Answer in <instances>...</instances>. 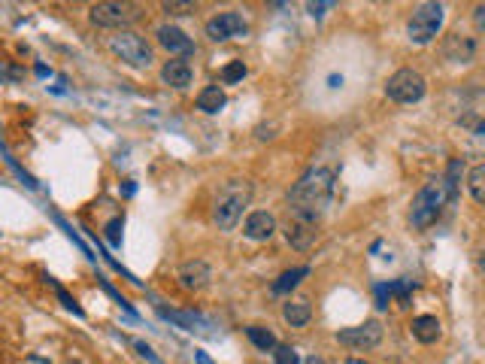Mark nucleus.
Masks as SVG:
<instances>
[{
    "label": "nucleus",
    "instance_id": "1",
    "mask_svg": "<svg viewBox=\"0 0 485 364\" xmlns=\"http://www.w3.org/2000/svg\"><path fill=\"white\" fill-rule=\"evenodd\" d=\"M331 195H334V170L312 167V170H307V173L295 182V188H291L288 213L319 219V215L325 213V207L331 203Z\"/></svg>",
    "mask_w": 485,
    "mask_h": 364
},
{
    "label": "nucleus",
    "instance_id": "2",
    "mask_svg": "<svg viewBox=\"0 0 485 364\" xmlns=\"http://www.w3.org/2000/svg\"><path fill=\"white\" fill-rule=\"evenodd\" d=\"M458 198V188L449 186V182L440 176V179H431L425 188H419V195L413 198V207H410V225L425 231V228H431L443 210L449 207Z\"/></svg>",
    "mask_w": 485,
    "mask_h": 364
},
{
    "label": "nucleus",
    "instance_id": "3",
    "mask_svg": "<svg viewBox=\"0 0 485 364\" xmlns=\"http://www.w3.org/2000/svg\"><path fill=\"white\" fill-rule=\"evenodd\" d=\"M249 200H252V182L249 179L234 176V179L224 182L216 195V203H212V219H216L219 231H234L236 222L243 219V210L249 207Z\"/></svg>",
    "mask_w": 485,
    "mask_h": 364
},
{
    "label": "nucleus",
    "instance_id": "4",
    "mask_svg": "<svg viewBox=\"0 0 485 364\" xmlns=\"http://www.w3.org/2000/svg\"><path fill=\"white\" fill-rule=\"evenodd\" d=\"M140 6L133 4V0H97L92 6V25L97 28H109V31H128L131 25H137L140 21Z\"/></svg>",
    "mask_w": 485,
    "mask_h": 364
},
{
    "label": "nucleus",
    "instance_id": "5",
    "mask_svg": "<svg viewBox=\"0 0 485 364\" xmlns=\"http://www.w3.org/2000/svg\"><path fill=\"white\" fill-rule=\"evenodd\" d=\"M443 18H446V9H443V4H440V0H427V4H422L413 13L410 25H407L410 40L415 46H427L440 33V28H443Z\"/></svg>",
    "mask_w": 485,
    "mask_h": 364
},
{
    "label": "nucleus",
    "instance_id": "6",
    "mask_svg": "<svg viewBox=\"0 0 485 364\" xmlns=\"http://www.w3.org/2000/svg\"><path fill=\"white\" fill-rule=\"evenodd\" d=\"M109 52L128 67H149L152 64V49L140 33L133 31H116L109 37Z\"/></svg>",
    "mask_w": 485,
    "mask_h": 364
},
{
    "label": "nucleus",
    "instance_id": "7",
    "mask_svg": "<svg viewBox=\"0 0 485 364\" xmlns=\"http://www.w3.org/2000/svg\"><path fill=\"white\" fill-rule=\"evenodd\" d=\"M427 91V82L419 70H410V67H403V70L391 73L388 82H386V95L394 100V104H415V100H422Z\"/></svg>",
    "mask_w": 485,
    "mask_h": 364
},
{
    "label": "nucleus",
    "instance_id": "8",
    "mask_svg": "<svg viewBox=\"0 0 485 364\" xmlns=\"http://www.w3.org/2000/svg\"><path fill=\"white\" fill-rule=\"evenodd\" d=\"M337 340H340L346 349H355V352L376 349L382 343V325L364 322V325H355V328H343V331H337Z\"/></svg>",
    "mask_w": 485,
    "mask_h": 364
},
{
    "label": "nucleus",
    "instance_id": "9",
    "mask_svg": "<svg viewBox=\"0 0 485 364\" xmlns=\"http://www.w3.org/2000/svg\"><path fill=\"white\" fill-rule=\"evenodd\" d=\"M319 237V219H310V215H295L288 213L285 222V240L295 249H310Z\"/></svg>",
    "mask_w": 485,
    "mask_h": 364
},
{
    "label": "nucleus",
    "instance_id": "10",
    "mask_svg": "<svg viewBox=\"0 0 485 364\" xmlns=\"http://www.w3.org/2000/svg\"><path fill=\"white\" fill-rule=\"evenodd\" d=\"M249 25L243 21L240 13H219L216 18L207 21V37L216 40V43H224V40H236V37H246Z\"/></svg>",
    "mask_w": 485,
    "mask_h": 364
},
{
    "label": "nucleus",
    "instance_id": "11",
    "mask_svg": "<svg viewBox=\"0 0 485 364\" xmlns=\"http://www.w3.org/2000/svg\"><path fill=\"white\" fill-rule=\"evenodd\" d=\"M155 37H158V43H161L170 55H179V58H188V55H195V40H191L182 28H176V25H161Z\"/></svg>",
    "mask_w": 485,
    "mask_h": 364
},
{
    "label": "nucleus",
    "instance_id": "12",
    "mask_svg": "<svg viewBox=\"0 0 485 364\" xmlns=\"http://www.w3.org/2000/svg\"><path fill=\"white\" fill-rule=\"evenodd\" d=\"M443 55L452 64H473L476 61V40L464 37V33H449L443 43Z\"/></svg>",
    "mask_w": 485,
    "mask_h": 364
},
{
    "label": "nucleus",
    "instance_id": "13",
    "mask_svg": "<svg viewBox=\"0 0 485 364\" xmlns=\"http://www.w3.org/2000/svg\"><path fill=\"white\" fill-rule=\"evenodd\" d=\"M209 279H212V270H209L207 261H200V258L185 261V264L179 267V286H182L185 291H200V289H207Z\"/></svg>",
    "mask_w": 485,
    "mask_h": 364
},
{
    "label": "nucleus",
    "instance_id": "14",
    "mask_svg": "<svg viewBox=\"0 0 485 364\" xmlns=\"http://www.w3.org/2000/svg\"><path fill=\"white\" fill-rule=\"evenodd\" d=\"M273 231H276V219L270 213H264V210H258V213H252L249 219H246V225H243V234L249 237V240H270L273 237Z\"/></svg>",
    "mask_w": 485,
    "mask_h": 364
},
{
    "label": "nucleus",
    "instance_id": "15",
    "mask_svg": "<svg viewBox=\"0 0 485 364\" xmlns=\"http://www.w3.org/2000/svg\"><path fill=\"white\" fill-rule=\"evenodd\" d=\"M410 331H413V337L419 340V343H437L440 340V334H443V325H440V318L437 316H415L413 318V325H410Z\"/></svg>",
    "mask_w": 485,
    "mask_h": 364
},
{
    "label": "nucleus",
    "instance_id": "16",
    "mask_svg": "<svg viewBox=\"0 0 485 364\" xmlns=\"http://www.w3.org/2000/svg\"><path fill=\"white\" fill-rule=\"evenodd\" d=\"M191 64L185 61V58H173V61H167L164 67H161V79L170 88H185V85H191Z\"/></svg>",
    "mask_w": 485,
    "mask_h": 364
},
{
    "label": "nucleus",
    "instance_id": "17",
    "mask_svg": "<svg viewBox=\"0 0 485 364\" xmlns=\"http://www.w3.org/2000/svg\"><path fill=\"white\" fill-rule=\"evenodd\" d=\"M310 277V267H295V270H285L282 273V277L273 282V286H270V291L273 294H288V291H295L298 286L303 279Z\"/></svg>",
    "mask_w": 485,
    "mask_h": 364
},
{
    "label": "nucleus",
    "instance_id": "18",
    "mask_svg": "<svg viewBox=\"0 0 485 364\" xmlns=\"http://www.w3.org/2000/svg\"><path fill=\"white\" fill-rule=\"evenodd\" d=\"M224 91L219 88V85H209V88H204L197 95V109H204V112H209V116H216V112L224 107Z\"/></svg>",
    "mask_w": 485,
    "mask_h": 364
},
{
    "label": "nucleus",
    "instance_id": "19",
    "mask_svg": "<svg viewBox=\"0 0 485 364\" xmlns=\"http://www.w3.org/2000/svg\"><path fill=\"white\" fill-rule=\"evenodd\" d=\"M310 316H312V310H310L307 301H288L285 310H282V318H285L291 328H303L310 322Z\"/></svg>",
    "mask_w": 485,
    "mask_h": 364
},
{
    "label": "nucleus",
    "instance_id": "20",
    "mask_svg": "<svg viewBox=\"0 0 485 364\" xmlns=\"http://www.w3.org/2000/svg\"><path fill=\"white\" fill-rule=\"evenodd\" d=\"M246 337H249L261 352H273V346L279 343L276 334L270 331V328H261V325H249V328H246Z\"/></svg>",
    "mask_w": 485,
    "mask_h": 364
},
{
    "label": "nucleus",
    "instance_id": "21",
    "mask_svg": "<svg viewBox=\"0 0 485 364\" xmlns=\"http://www.w3.org/2000/svg\"><path fill=\"white\" fill-rule=\"evenodd\" d=\"M467 188H470V198L476 203H485V164H473L470 173H467Z\"/></svg>",
    "mask_w": 485,
    "mask_h": 364
},
{
    "label": "nucleus",
    "instance_id": "22",
    "mask_svg": "<svg viewBox=\"0 0 485 364\" xmlns=\"http://www.w3.org/2000/svg\"><path fill=\"white\" fill-rule=\"evenodd\" d=\"M197 0H164V13L167 16H188L195 13Z\"/></svg>",
    "mask_w": 485,
    "mask_h": 364
},
{
    "label": "nucleus",
    "instance_id": "23",
    "mask_svg": "<svg viewBox=\"0 0 485 364\" xmlns=\"http://www.w3.org/2000/svg\"><path fill=\"white\" fill-rule=\"evenodd\" d=\"M243 76H246V64H243V61H231V64L222 70V82H224V85H234V82H240Z\"/></svg>",
    "mask_w": 485,
    "mask_h": 364
},
{
    "label": "nucleus",
    "instance_id": "24",
    "mask_svg": "<svg viewBox=\"0 0 485 364\" xmlns=\"http://www.w3.org/2000/svg\"><path fill=\"white\" fill-rule=\"evenodd\" d=\"M273 358H276V364H300L298 352L291 349V346H285V343H276L273 346Z\"/></svg>",
    "mask_w": 485,
    "mask_h": 364
},
{
    "label": "nucleus",
    "instance_id": "25",
    "mask_svg": "<svg viewBox=\"0 0 485 364\" xmlns=\"http://www.w3.org/2000/svg\"><path fill=\"white\" fill-rule=\"evenodd\" d=\"M410 291H413V282H410V279L391 282V298H398V304H403V306L410 304Z\"/></svg>",
    "mask_w": 485,
    "mask_h": 364
},
{
    "label": "nucleus",
    "instance_id": "26",
    "mask_svg": "<svg viewBox=\"0 0 485 364\" xmlns=\"http://www.w3.org/2000/svg\"><path fill=\"white\" fill-rule=\"evenodd\" d=\"M334 4H337V0H307V13H310L312 18H322Z\"/></svg>",
    "mask_w": 485,
    "mask_h": 364
},
{
    "label": "nucleus",
    "instance_id": "27",
    "mask_svg": "<svg viewBox=\"0 0 485 364\" xmlns=\"http://www.w3.org/2000/svg\"><path fill=\"white\" fill-rule=\"evenodd\" d=\"M374 294H376V306H379V310H388V304H391V282H379V286L374 289Z\"/></svg>",
    "mask_w": 485,
    "mask_h": 364
},
{
    "label": "nucleus",
    "instance_id": "28",
    "mask_svg": "<svg viewBox=\"0 0 485 364\" xmlns=\"http://www.w3.org/2000/svg\"><path fill=\"white\" fill-rule=\"evenodd\" d=\"M107 240L109 246H121V219H112L107 225Z\"/></svg>",
    "mask_w": 485,
    "mask_h": 364
},
{
    "label": "nucleus",
    "instance_id": "29",
    "mask_svg": "<svg viewBox=\"0 0 485 364\" xmlns=\"http://www.w3.org/2000/svg\"><path fill=\"white\" fill-rule=\"evenodd\" d=\"M133 349H137L143 358H149L152 364H161V358H158L155 352H152V346H149V343H143V340H133Z\"/></svg>",
    "mask_w": 485,
    "mask_h": 364
},
{
    "label": "nucleus",
    "instance_id": "30",
    "mask_svg": "<svg viewBox=\"0 0 485 364\" xmlns=\"http://www.w3.org/2000/svg\"><path fill=\"white\" fill-rule=\"evenodd\" d=\"M473 25H476V31H485V6L482 4L473 9Z\"/></svg>",
    "mask_w": 485,
    "mask_h": 364
},
{
    "label": "nucleus",
    "instance_id": "31",
    "mask_svg": "<svg viewBox=\"0 0 485 364\" xmlns=\"http://www.w3.org/2000/svg\"><path fill=\"white\" fill-rule=\"evenodd\" d=\"M195 361H197V364H216V361L207 355V352H195Z\"/></svg>",
    "mask_w": 485,
    "mask_h": 364
},
{
    "label": "nucleus",
    "instance_id": "32",
    "mask_svg": "<svg viewBox=\"0 0 485 364\" xmlns=\"http://www.w3.org/2000/svg\"><path fill=\"white\" fill-rule=\"evenodd\" d=\"M25 364H49V361L43 358V355H28V358H25Z\"/></svg>",
    "mask_w": 485,
    "mask_h": 364
},
{
    "label": "nucleus",
    "instance_id": "33",
    "mask_svg": "<svg viewBox=\"0 0 485 364\" xmlns=\"http://www.w3.org/2000/svg\"><path fill=\"white\" fill-rule=\"evenodd\" d=\"M346 364H370V361H361V358H349Z\"/></svg>",
    "mask_w": 485,
    "mask_h": 364
},
{
    "label": "nucleus",
    "instance_id": "34",
    "mask_svg": "<svg viewBox=\"0 0 485 364\" xmlns=\"http://www.w3.org/2000/svg\"><path fill=\"white\" fill-rule=\"evenodd\" d=\"M307 364H322V361L319 358H307Z\"/></svg>",
    "mask_w": 485,
    "mask_h": 364
},
{
    "label": "nucleus",
    "instance_id": "35",
    "mask_svg": "<svg viewBox=\"0 0 485 364\" xmlns=\"http://www.w3.org/2000/svg\"><path fill=\"white\" fill-rule=\"evenodd\" d=\"M270 4H285V0H270Z\"/></svg>",
    "mask_w": 485,
    "mask_h": 364
}]
</instances>
